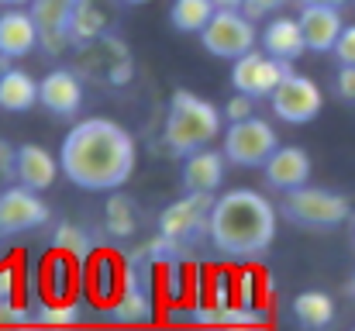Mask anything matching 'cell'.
<instances>
[{
	"label": "cell",
	"instance_id": "cell-16",
	"mask_svg": "<svg viewBox=\"0 0 355 331\" xmlns=\"http://www.w3.org/2000/svg\"><path fill=\"white\" fill-rule=\"evenodd\" d=\"M118 3L121 0H76L69 21V45L80 49L107 31H118Z\"/></svg>",
	"mask_w": 355,
	"mask_h": 331
},
{
	"label": "cell",
	"instance_id": "cell-4",
	"mask_svg": "<svg viewBox=\"0 0 355 331\" xmlns=\"http://www.w3.org/2000/svg\"><path fill=\"white\" fill-rule=\"evenodd\" d=\"M76 52V73L87 80V83H97V87H128L135 80V56H131V45L121 38L118 31H107L80 49Z\"/></svg>",
	"mask_w": 355,
	"mask_h": 331
},
{
	"label": "cell",
	"instance_id": "cell-28",
	"mask_svg": "<svg viewBox=\"0 0 355 331\" xmlns=\"http://www.w3.org/2000/svg\"><path fill=\"white\" fill-rule=\"evenodd\" d=\"M221 114H225V121H228V124L245 121V117H252V114H255V101H252V97H245V94H235V97H228V104L221 108Z\"/></svg>",
	"mask_w": 355,
	"mask_h": 331
},
{
	"label": "cell",
	"instance_id": "cell-12",
	"mask_svg": "<svg viewBox=\"0 0 355 331\" xmlns=\"http://www.w3.org/2000/svg\"><path fill=\"white\" fill-rule=\"evenodd\" d=\"M49 218H52V211L38 190H28L21 183H10L0 190V238L38 231L49 224Z\"/></svg>",
	"mask_w": 355,
	"mask_h": 331
},
{
	"label": "cell",
	"instance_id": "cell-20",
	"mask_svg": "<svg viewBox=\"0 0 355 331\" xmlns=\"http://www.w3.org/2000/svg\"><path fill=\"white\" fill-rule=\"evenodd\" d=\"M297 17H300V28H304V38H307V52H318V56L335 52L338 35L345 31L338 7H300Z\"/></svg>",
	"mask_w": 355,
	"mask_h": 331
},
{
	"label": "cell",
	"instance_id": "cell-31",
	"mask_svg": "<svg viewBox=\"0 0 355 331\" xmlns=\"http://www.w3.org/2000/svg\"><path fill=\"white\" fill-rule=\"evenodd\" d=\"M335 94L342 101L355 104V66H338V73H335Z\"/></svg>",
	"mask_w": 355,
	"mask_h": 331
},
{
	"label": "cell",
	"instance_id": "cell-40",
	"mask_svg": "<svg viewBox=\"0 0 355 331\" xmlns=\"http://www.w3.org/2000/svg\"><path fill=\"white\" fill-rule=\"evenodd\" d=\"M352 331H355V328H352Z\"/></svg>",
	"mask_w": 355,
	"mask_h": 331
},
{
	"label": "cell",
	"instance_id": "cell-6",
	"mask_svg": "<svg viewBox=\"0 0 355 331\" xmlns=\"http://www.w3.org/2000/svg\"><path fill=\"white\" fill-rule=\"evenodd\" d=\"M276 148H279V135H276V128H272L266 117H259V114L228 124L225 145H221V152L228 155V162L238 166V169H262Z\"/></svg>",
	"mask_w": 355,
	"mask_h": 331
},
{
	"label": "cell",
	"instance_id": "cell-37",
	"mask_svg": "<svg viewBox=\"0 0 355 331\" xmlns=\"http://www.w3.org/2000/svg\"><path fill=\"white\" fill-rule=\"evenodd\" d=\"M124 7H141V3H148V0H121Z\"/></svg>",
	"mask_w": 355,
	"mask_h": 331
},
{
	"label": "cell",
	"instance_id": "cell-7",
	"mask_svg": "<svg viewBox=\"0 0 355 331\" xmlns=\"http://www.w3.org/2000/svg\"><path fill=\"white\" fill-rule=\"evenodd\" d=\"M211 207H214V197H207V194H183L180 201H173V204H166L159 211L155 231L166 235V238H173L176 245L190 248L200 238H207Z\"/></svg>",
	"mask_w": 355,
	"mask_h": 331
},
{
	"label": "cell",
	"instance_id": "cell-38",
	"mask_svg": "<svg viewBox=\"0 0 355 331\" xmlns=\"http://www.w3.org/2000/svg\"><path fill=\"white\" fill-rule=\"evenodd\" d=\"M7 66H10V59H3V56H0V76H3V69H7Z\"/></svg>",
	"mask_w": 355,
	"mask_h": 331
},
{
	"label": "cell",
	"instance_id": "cell-11",
	"mask_svg": "<svg viewBox=\"0 0 355 331\" xmlns=\"http://www.w3.org/2000/svg\"><path fill=\"white\" fill-rule=\"evenodd\" d=\"M87 80L76 73V66H55L38 80V108L49 110L55 121H73L83 110Z\"/></svg>",
	"mask_w": 355,
	"mask_h": 331
},
{
	"label": "cell",
	"instance_id": "cell-36",
	"mask_svg": "<svg viewBox=\"0 0 355 331\" xmlns=\"http://www.w3.org/2000/svg\"><path fill=\"white\" fill-rule=\"evenodd\" d=\"M31 0H0V7H28Z\"/></svg>",
	"mask_w": 355,
	"mask_h": 331
},
{
	"label": "cell",
	"instance_id": "cell-25",
	"mask_svg": "<svg viewBox=\"0 0 355 331\" xmlns=\"http://www.w3.org/2000/svg\"><path fill=\"white\" fill-rule=\"evenodd\" d=\"M214 14H218V7H214L211 0H173V7H169V24H173L176 31H183V35H200V31L211 24Z\"/></svg>",
	"mask_w": 355,
	"mask_h": 331
},
{
	"label": "cell",
	"instance_id": "cell-29",
	"mask_svg": "<svg viewBox=\"0 0 355 331\" xmlns=\"http://www.w3.org/2000/svg\"><path fill=\"white\" fill-rule=\"evenodd\" d=\"M286 3H290V0H245V7H241V10H245L252 21H266V17L279 14Z\"/></svg>",
	"mask_w": 355,
	"mask_h": 331
},
{
	"label": "cell",
	"instance_id": "cell-23",
	"mask_svg": "<svg viewBox=\"0 0 355 331\" xmlns=\"http://www.w3.org/2000/svg\"><path fill=\"white\" fill-rule=\"evenodd\" d=\"M104 231L111 238H118V241L131 238L138 231V207H135V201L128 194L114 190L107 197V204H104Z\"/></svg>",
	"mask_w": 355,
	"mask_h": 331
},
{
	"label": "cell",
	"instance_id": "cell-26",
	"mask_svg": "<svg viewBox=\"0 0 355 331\" xmlns=\"http://www.w3.org/2000/svg\"><path fill=\"white\" fill-rule=\"evenodd\" d=\"M31 321L45 325L49 331H76V325L83 321V314H80V307H76V304L55 300V304H42V307H35Z\"/></svg>",
	"mask_w": 355,
	"mask_h": 331
},
{
	"label": "cell",
	"instance_id": "cell-14",
	"mask_svg": "<svg viewBox=\"0 0 355 331\" xmlns=\"http://www.w3.org/2000/svg\"><path fill=\"white\" fill-rule=\"evenodd\" d=\"M311 169H314V162L300 145H279L269 155V162L262 166V180L276 194H293L311 183Z\"/></svg>",
	"mask_w": 355,
	"mask_h": 331
},
{
	"label": "cell",
	"instance_id": "cell-39",
	"mask_svg": "<svg viewBox=\"0 0 355 331\" xmlns=\"http://www.w3.org/2000/svg\"><path fill=\"white\" fill-rule=\"evenodd\" d=\"M349 294L355 297V273H352V280H349Z\"/></svg>",
	"mask_w": 355,
	"mask_h": 331
},
{
	"label": "cell",
	"instance_id": "cell-21",
	"mask_svg": "<svg viewBox=\"0 0 355 331\" xmlns=\"http://www.w3.org/2000/svg\"><path fill=\"white\" fill-rule=\"evenodd\" d=\"M290 314L300 331H328L335 325V300L324 290H300L290 304Z\"/></svg>",
	"mask_w": 355,
	"mask_h": 331
},
{
	"label": "cell",
	"instance_id": "cell-10",
	"mask_svg": "<svg viewBox=\"0 0 355 331\" xmlns=\"http://www.w3.org/2000/svg\"><path fill=\"white\" fill-rule=\"evenodd\" d=\"M269 108H272V117L283 124H311L324 108V94L311 76L290 73L269 97Z\"/></svg>",
	"mask_w": 355,
	"mask_h": 331
},
{
	"label": "cell",
	"instance_id": "cell-30",
	"mask_svg": "<svg viewBox=\"0 0 355 331\" xmlns=\"http://www.w3.org/2000/svg\"><path fill=\"white\" fill-rule=\"evenodd\" d=\"M338 59V66H355V24H345V31L338 35V45L331 52Z\"/></svg>",
	"mask_w": 355,
	"mask_h": 331
},
{
	"label": "cell",
	"instance_id": "cell-27",
	"mask_svg": "<svg viewBox=\"0 0 355 331\" xmlns=\"http://www.w3.org/2000/svg\"><path fill=\"white\" fill-rule=\"evenodd\" d=\"M17 183V145L0 138V190Z\"/></svg>",
	"mask_w": 355,
	"mask_h": 331
},
{
	"label": "cell",
	"instance_id": "cell-18",
	"mask_svg": "<svg viewBox=\"0 0 355 331\" xmlns=\"http://www.w3.org/2000/svg\"><path fill=\"white\" fill-rule=\"evenodd\" d=\"M59 173H62L59 155H52L45 145H35V142L17 145V183H21V187L45 194V190L55 187Z\"/></svg>",
	"mask_w": 355,
	"mask_h": 331
},
{
	"label": "cell",
	"instance_id": "cell-19",
	"mask_svg": "<svg viewBox=\"0 0 355 331\" xmlns=\"http://www.w3.org/2000/svg\"><path fill=\"white\" fill-rule=\"evenodd\" d=\"M31 52H38V24H35L31 10L3 7V14H0V56L24 59Z\"/></svg>",
	"mask_w": 355,
	"mask_h": 331
},
{
	"label": "cell",
	"instance_id": "cell-17",
	"mask_svg": "<svg viewBox=\"0 0 355 331\" xmlns=\"http://www.w3.org/2000/svg\"><path fill=\"white\" fill-rule=\"evenodd\" d=\"M259 45L266 56L279 59V62H297L304 52H307V38H304V28H300V17H290V14H272L266 21V28L259 31Z\"/></svg>",
	"mask_w": 355,
	"mask_h": 331
},
{
	"label": "cell",
	"instance_id": "cell-24",
	"mask_svg": "<svg viewBox=\"0 0 355 331\" xmlns=\"http://www.w3.org/2000/svg\"><path fill=\"white\" fill-rule=\"evenodd\" d=\"M49 245H52L55 252L76 259V262H87V259L94 255V235H90L83 224H73V221H59V224L52 228Z\"/></svg>",
	"mask_w": 355,
	"mask_h": 331
},
{
	"label": "cell",
	"instance_id": "cell-8",
	"mask_svg": "<svg viewBox=\"0 0 355 331\" xmlns=\"http://www.w3.org/2000/svg\"><path fill=\"white\" fill-rule=\"evenodd\" d=\"M200 45L214 56V59H225V62H235L241 56H248L259 42V31H255V21L245 14V10H218L211 17V24L197 35Z\"/></svg>",
	"mask_w": 355,
	"mask_h": 331
},
{
	"label": "cell",
	"instance_id": "cell-22",
	"mask_svg": "<svg viewBox=\"0 0 355 331\" xmlns=\"http://www.w3.org/2000/svg\"><path fill=\"white\" fill-rule=\"evenodd\" d=\"M38 104V83L31 73L17 69V66H7L3 76H0V110L7 114H28V110Z\"/></svg>",
	"mask_w": 355,
	"mask_h": 331
},
{
	"label": "cell",
	"instance_id": "cell-33",
	"mask_svg": "<svg viewBox=\"0 0 355 331\" xmlns=\"http://www.w3.org/2000/svg\"><path fill=\"white\" fill-rule=\"evenodd\" d=\"M297 3H300V7H338V10H342L349 0H297Z\"/></svg>",
	"mask_w": 355,
	"mask_h": 331
},
{
	"label": "cell",
	"instance_id": "cell-9",
	"mask_svg": "<svg viewBox=\"0 0 355 331\" xmlns=\"http://www.w3.org/2000/svg\"><path fill=\"white\" fill-rule=\"evenodd\" d=\"M293 73V62H279L259 49H252L248 56H241L232 62V90L235 94H245L252 101H269L276 94V87Z\"/></svg>",
	"mask_w": 355,
	"mask_h": 331
},
{
	"label": "cell",
	"instance_id": "cell-35",
	"mask_svg": "<svg viewBox=\"0 0 355 331\" xmlns=\"http://www.w3.org/2000/svg\"><path fill=\"white\" fill-rule=\"evenodd\" d=\"M218 10H241L245 7V0H211Z\"/></svg>",
	"mask_w": 355,
	"mask_h": 331
},
{
	"label": "cell",
	"instance_id": "cell-5",
	"mask_svg": "<svg viewBox=\"0 0 355 331\" xmlns=\"http://www.w3.org/2000/svg\"><path fill=\"white\" fill-rule=\"evenodd\" d=\"M279 214L283 221L297 224V228H307V231H331L338 224L352 218V201L345 194H335L328 187H300L293 194H283V204H279Z\"/></svg>",
	"mask_w": 355,
	"mask_h": 331
},
{
	"label": "cell",
	"instance_id": "cell-34",
	"mask_svg": "<svg viewBox=\"0 0 355 331\" xmlns=\"http://www.w3.org/2000/svg\"><path fill=\"white\" fill-rule=\"evenodd\" d=\"M211 331H269V325H221Z\"/></svg>",
	"mask_w": 355,
	"mask_h": 331
},
{
	"label": "cell",
	"instance_id": "cell-15",
	"mask_svg": "<svg viewBox=\"0 0 355 331\" xmlns=\"http://www.w3.org/2000/svg\"><path fill=\"white\" fill-rule=\"evenodd\" d=\"M225 173H228V155L221 148H200V152H190L183 159V173H180V183H183V194H207V197H218V190L225 187Z\"/></svg>",
	"mask_w": 355,
	"mask_h": 331
},
{
	"label": "cell",
	"instance_id": "cell-13",
	"mask_svg": "<svg viewBox=\"0 0 355 331\" xmlns=\"http://www.w3.org/2000/svg\"><path fill=\"white\" fill-rule=\"evenodd\" d=\"M35 24H38V52L49 59H59L69 45V21L76 10V0H31L28 3Z\"/></svg>",
	"mask_w": 355,
	"mask_h": 331
},
{
	"label": "cell",
	"instance_id": "cell-3",
	"mask_svg": "<svg viewBox=\"0 0 355 331\" xmlns=\"http://www.w3.org/2000/svg\"><path fill=\"white\" fill-rule=\"evenodd\" d=\"M221 131H225V114L211 101H204L190 90H176L169 97L166 124H162V145L169 155L187 159L190 152L214 145L221 138Z\"/></svg>",
	"mask_w": 355,
	"mask_h": 331
},
{
	"label": "cell",
	"instance_id": "cell-2",
	"mask_svg": "<svg viewBox=\"0 0 355 331\" xmlns=\"http://www.w3.org/2000/svg\"><path fill=\"white\" fill-rule=\"evenodd\" d=\"M276 221H279V207H272L259 190L235 187L214 197L207 241L221 259L235 266H248V262H259L272 248Z\"/></svg>",
	"mask_w": 355,
	"mask_h": 331
},
{
	"label": "cell",
	"instance_id": "cell-32",
	"mask_svg": "<svg viewBox=\"0 0 355 331\" xmlns=\"http://www.w3.org/2000/svg\"><path fill=\"white\" fill-rule=\"evenodd\" d=\"M0 331H49L45 325H38V321H31V318H24V321H14V325H3Z\"/></svg>",
	"mask_w": 355,
	"mask_h": 331
},
{
	"label": "cell",
	"instance_id": "cell-1",
	"mask_svg": "<svg viewBox=\"0 0 355 331\" xmlns=\"http://www.w3.org/2000/svg\"><path fill=\"white\" fill-rule=\"evenodd\" d=\"M138 152L128 128L111 117H83L76 121L59 148L62 176L87 194H114L135 173Z\"/></svg>",
	"mask_w": 355,
	"mask_h": 331
}]
</instances>
